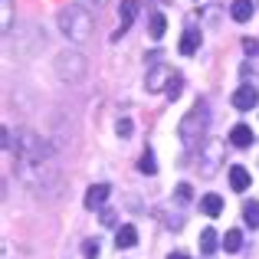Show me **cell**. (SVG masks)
<instances>
[{
    "instance_id": "cell-9",
    "label": "cell",
    "mask_w": 259,
    "mask_h": 259,
    "mask_svg": "<svg viewBox=\"0 0 259 259\" xmlns=\"http://www.w3.org/2000/svg\"><path fill=\"white\" fill-rule=\"evenodd\" d=\"M135 17H138V0H121V7H118V20H121V26H118V33H115V39H118L121 33H125L128 26L135 23Z\"/></svg>"
},
{
    "instance_id": "cell-28",
    "label": "cell",
    "mask_w": 259,
    "mask_h": 259,
    "mask_svg": "<svg viewBox=\"0 0 259 259\" xmlns=\"http://www.w3.org/2000/svg\"><path fill=\"white\" fill-rule=\"evenodd\" d=\"M102 223H105V227H112V223H115V213H112V210H105V213H102Z\"/></svg>"
},
{
    "instance_id": "cell-7",
    "label": "cell",
    "mask_w": 259,
    "mask_h": 259,
    "mask_svg": "<svg viewBox=\"0 0 259 259\" xmlns=\"http://www.w3.org/2000/svg\"><path fill=\"white\" fill-rule=\"evenodd\" d=\"M108 194H112V184H92V187L85 190V210H99V207H105Z\"/></svg>"
},
{
    "instance_id": "cell-27",
    "label": "cell",
    "mask_w": 259,
    "mask_h": 259,
    "mask_svg": "<svg viewBox=\"0 0 259 259\" xmlns=\"http://www.w3.org/2000/svg\"><path fill=\"white\" fill-rule=\"evenodd\" d=\"M181 89H184V79H181V76H174V82L167 85V95H171V99H177V92H181Z\"/></svg>"
},
{
    "instance_id": "cell-25",
    "label": "cell",
    "mask_w": 259,
    "mask_h": 259,
    "mask_svg": "<svg viewBox=\"0 0 259 259\" xmlns=\"http://www.w3.org/2000/svg\"><path fill=\"white\" fill-rule=\"evenodd\" d=\"M76 7H82V10H89V13H95V10H102V7L108 4V0H72Z\"/></svg>"
},
{
    "instance_id": "cell-18",
    "label": "cell",
    "mask_w": 259,
    "mask_h": 259,
    "mask_svg": "<svg viewBox=\"0 0 259 259\" xmlns=\"http://www.w3.org/2000/svg\"><path fill=\"white\" fill-rule=\"evenodd\" d=\"M243 220H246V227L259 230V200H246V203H243Z\"/></svg>"
},
{
    "instance_id": "cell-3",
    "label": "cell",
    "mask_w": 259,
    "mask_h": 259,
    "mask_svg": "<svg viewBox=\"0 0 259 259\" xmlns=\"http://www.w3.org/2000/svg\"><path fill=\"white\" fill-rule=\"evenodd\" d=\"M92 13L82 10V7H76V4H69V7H63L59 10V30L69 36V43H89L92 39Z\"/></svg>"
},
{
    "instance_id": "cell-12",
    "label": "cell",
    "mask_w": 259,
    "mask_h": 259,
    "mask_svg": "<svg viewBox=\"0 0 259 259\" xmlns=\"http://www.w3.org/2000/svg\"><path fill=\"white\" fill-rule=\"evenodd\" d=\"M230 145H233V148H253V128H249V125H233V132H230Z\"/></svg>"
},
{
    "instance_id": "cell-8",
    "label": "cell",
    "mask_w": 259,
    "mask_h": 259,
    "mask_svg": "<svg viewBox=\"0 0 259 259\" xmlns=\"http://www.w3.org/2000/svg\"><path fill=\"white\" fill-rule=\"evenodd\" d=\"M256 102H259V92H256L253 85H240L233 92V108H240V112H249Z\"/></svg>"
},
{
    "instance_id": "cell-17",
    "label": "cell",
    "mask_w": 259,
    "mask_h": 259,
    "mask_svg": "<svg viewBox=\"0 0 259 259\" xmlns=\"http://www.w3.org/2000/svg\"><path fill=\"white\" fill-rule=\"evenodd\" d=\"M0 30H13V0H0Z\"/></svg>"
},
{
    "instance_id": "cell-29",
    "label": "cell",
    "mask_w": 259,
    "mask_h": 259,
    "mask_svg": "<svg viewBox=\"0 0 259 259\" xmlns=\"http://www.w3.org/2000/svg\"><path fill=\"white\" fill-rule=\"evenodd\" d=\"M167 259H190V256H187V253H181V249H177V253H171Z\"/></svg>"
},
{
    "instance_id": "cell-6",
    "label": "cell",
    "mask_w": 259,
    "mask_h": 259,
    "mask_svg": "<svg viewBox=\"0 0 259 259\" xmlns=\"http://www.w3.org/2000/svg\"><path fill=\"white\" fill-rule=\"evenodd\" d=\"M174 76H177V72L167 69V66H154V69H148V79H145L148 92H167V85L174 82Z\"/></svg>"
},
{
    "instance_id": "cell-26",
    "label": "cell",
    "mask_w": 259,
    "mask_h": 259,
    "mask_svg": "<svg viewBox=\"0 0 259 259\" xmlns=\"http://www.w3.org/2000/svg\"><path fill=\"white\" fill-rule=\"evenodd\" d=\"M240 46H243V53H246V56H259V39H249L246 36Z\"/></svg>"
},
{
    "instance_id": "cell-11",
    "label": "cell",
    "mask_w": 259,
    "mask_h": 259,
    "mask_svg": "<svg viewBox=\"0 0 259 259\" xmlns=\"http://www.w3.org/2000/svg\"><path fill=\"white\" fill-rule=\"evenodd\" d=\"M197 50H200V30H197V26H187L184 36H181V53L184 56H194Z\"/></svg>"
},
{
    "instance_id": "cell-15",
    "label": "cell",
    "mask_w": 259,
    "mask_h": 259,
    "mask_svg": "<svg viewBox=\"0 0 259 259\" xmlns=\"http://www.w3.org/2000/svg\"><path fill=\"white\" fill-rule=\"evenodd\" d=\"M200 210L207 217H220L223 213V197L220 194H203L200 197Z\"/></svg>"
},
{
    "instance_id": "cell-23",
    "label": "cell",
    "mask_w": 259,
    "mask_h": 259,
    "mask_svg": "<svg viewBox=\"0 0 259 259\" xmlns=\"http://www.w3.org/2000/svg\"><path fill=\"white\" fill-rule=\"evenodd\" d=\"M190 197H194V187H190V184H177V190H174V200H177V203H187Z\"/></svg>"
},
{
    "instance_id": "cell-22",
    "label": "cell",
    "mask_w": 259,
    "mask_h": 259,
    "mask_svg": "<svg viewBox=\"0 0 259 259\" xmlns=\"http://www.w3.org/2000/svg\"><path fill=\"white\" fill-rule=\"evenodd\" d=\"M99 253H102L99 240H85L82 243V259H99Z\"/></svg>"
},
{
    "instance_id": "cell-5",
    "label": "cell",
    "mask_w": 259,
    "mask_h": 259,
    "mask_svg": "<svg viewBox=\"0 0 259 259\" xmlns=\"http://www.w3.org/2000/svg\"><path fill=\"white\" fill-rule=\"evenodd\" d=\"M223 151H227V141H220V138L207 141V148L200 151V171L207 174V177L220 171V164H223Z\"/></svg>"
},
{
    "instance_id": "cell-16",
    "label": "cell",
    "mask_w": 259,
    "mask_h": 259,
    "mask_svg": "<svg viewBox=\"0 0 259 259\" xmlns=\"http://www.w3.org/2000/svg\"><path fill=\"white\" fill-rule=\"evenodd\" d=\"M217 230L213 227H207V230H200V256H213V249H217Z\"/></svg>"
},
{
    "instance_id": "cell-20",
    "label": "cell",
    "mask_w": 259,
    "mask_h": 259,
    "mask_svg": "<svg viewBox=\"0 0 259 259\" xmlns=\"http://www.w3.org/2000/svg\"><path fill=\"white\" fill-rule=\"evenodd\" d=\"M223 249H227V253H236V249H240L243 246V233H240V230H227V236H223Z\"/></svg>"
},
{
    "instance_id": "cell-2",
    "label": "cell",
    "mask_w": 259,
    "mask_h": 259,
    "mask_svg": "<svg viewBox=\"0 0 259 259\" xmlns=\"http://www.w3.org/2000/svg\"><path fill=\"white\" fill-rule=\"evenodd\" d=\"M207 121H210V105L203 99H197L194 108H190V112L181 118V128H177L184 148H190V151H194V148H200L203 135H207Z\"/></svg>"
},
{
    "instance_id": "cell-4",
    "label": "cell",
    "mask_w": 259,
    "mask_h": 259,
    "mask_svg": "<svg viewBox=\"0 0 259 259\" xmlns=\"http://www.w3.org/2000/svg\"><path fill=\"white\" fill-rule=\"evenodd\" d=\"M53 72H56L59 82H82L85 72H89V63L79 50H63L53 59Z\"/></svg>"
},
{
    "instance_id": "cell-24",
    "label": "cell",
    "mask_w": 259,
    "mask_h": 259,
    "mask_svg": "<svg viewBox=\"0 0 259 259\" xmlns=\"http://www.w3.org/2000/svg\"><path fill=\"white\" fill-rule=\"evenodd\" d=\"M115 132H118V138H132V132H135V121H132V118H121L118 125H115Z\"/></svg>"
},
{
    "instance_id": "cell-1",
    "label": "cell",
    "mask_w": 259,
    "mask_h": 259,
    "mask_svg": "<svg viewBox=\"0 0 259 259\" xmlns=\"http://www.w3.org/2000/svg\"><path fill=\"white\" fill-rule=\"evenodd\" d=\"M20 181L30 190L33 197H43V200H53V197L63 190V177L53 167V161H43V164H30V161H20Z\"/></svg>"
},
{
    "instance_id": "cell-21",
    "label": "cell",
    "mask_w": 259,
    "mask_h": 259,
    "mask_svg": "<svg viewBox=\"0 0 259 259\" xmlns=\"http://www.w3.org/2000/svg\"><path fill=\"white\" fill-rule=\"evenodd\" d=\"M138 167H141V171H145V174H154V171H158V161H154V151H151V148H148V151L141 154Z\"/></svg>"
},
{
    "instance_id": "cell-19",
    "label": "cell",
    "mask_w": 259,
    "mask_h": 259,
    "mask_svg": "<svg viewBox=\"0 0 259 259\" xmlns=\"http://www.w3.org/2000/svg\"><path fill=\"white\" fill-rule=\"evenodd\" d=\"M148 30H151V39H161V36H164V30H167L164 13H151V23H148Z\"/></svg>"
},
{
    "instance_id": "cell-13",
    "label": "cell",
    "mask_w": 259,
    "mask_h": 259,
    "mask_svg": "<svg viewBox=\"0 0 259 259\" xmlns=\"http://www.w3.org/2000/svg\"><path fill=\"white\" fill-rule=\"evenodd\" d=\"M135 243H138V230H135L132 223L118 227V233H115V246H118V249H132Z\"/></svg>"
},
{
    "instance_id": "cell-10",
    "label": "cell",
    "mask_w": 259,
    "mask_h": 259,
    "mask_svg": "<svg viewBox=\"0 0 259 259\" xmlns=\"http://www.w3.org/2000/svg\"><path fill=\"white\" fill-rule=\"evenodd\" d=\"M249 184H253V177H249V171L243 164H233V167H230V187H233L236 194H243Z\"/></svg>"
},
{
    "instance_id": "cell-14",
    "label": "cell",
    "mask_w": 259,
    "mask_h": 259,
    "mask_svg": "<svg viewBox=\"0 0 259 259\" xmlns=\"http://www.w3.org/2000/svg\"><path fill=\"white\" fill-rule=\"evenodd\" d=\"M230 17H233L236 23H246V20H253V0H233V7H230Z\"/></svg>"
}]
</instances>
